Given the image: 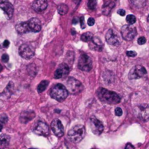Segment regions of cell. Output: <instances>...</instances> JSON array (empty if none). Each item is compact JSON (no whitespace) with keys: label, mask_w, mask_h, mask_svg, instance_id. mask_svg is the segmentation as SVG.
<instances>
[{"label":"cell","mask_w":149,"mask_h":149,"mask_svg":"<svg viewBox=\"0 0 149 149\" xmlns=\"http://www.w3.org/2000/svg\"><path fill=\"white\" fill-rule=\"evenodd\" d=\"M2 128H3V127H2V124H1V123H0V132H1V131H2Z\"/></svg>","instance_id":"40"},{"label":"cell","mask_w":149,"mask_h":149,"mask_svg":"<svg viewBox=\"0 0 149 149\" xmlns=\"http://www.w3.org/2000/svg\"><path fill=\"white\" fill-rule=\"evenodd\" d=\"M34 132L41 136H47L49 134V127L44 121H39L34 127Z\"/></svg>","instance_id":"11"},{"label":"cell","mask_w":149,"mask_h":149,"mask_svg":"<svg viewBox=\"0 0 149 149\" xmlns=\"http://www.w3.org/2000/svg\"><path fill=\"white\" fill-rule=\"evenodd\" d=\"M8 118L5 114H2V115L0 116V122L2 124H5V123L7 121Z\"/></svg>","instance_id":"30"},{"label":"cell","mask_w":149,"mask_h":149,"mask_svg":"<svg viewBox=\"0 0 149 149\" xmlns=\"http://www.w3.org/2000/svg\"><path fill=\"white\" fill-rule=\"evenodd\" d=\"M147 20L149 22V15H148V18H147Z\"/></svg>","instance_id":"42"},{"label":"cell","mask_w":149,"mask_h":149,"mask_svg":"<svg viewBox=\"0 0 149 149\" xmlns=\"http://www.w3.org/2000/svg\"><path fill=\"white\" fill-rule=\"evenodd\" d=\"M67 89L72 94H78L83 90V87L80 81L74 78H69L67 81Z\"/></svg>","instance_id":"5"},{"label":"cell","mask_w":149,"mask_h":149,"mask_svg":"<svg viewBox=\"0 0 149 149\" xmlns=\"http://www.w3.org/2000/svg\"><path fill=\"white\" fill-rule=\"evenodd\" d=\"M90 127L93 133L95 135H100L104 130V126L102 123L95 117H91L90 118Z\"/></svg>","instance_id":"10"},{"label":"cell","mask_w":149,"mask_h":149,"mask_svg":"<svg viewBox=\"0 0 149 149\" xmlns=\"http://www.w3.org/2000/svg\"><path fill=\"white\" fill-rule=\"evenodd\" d=\"M121 33L123 39L127 41H131L136 36L137 30L135 27L129 24V25H124L121 28Z\"/></svg>","instance_id":"7"},{"label":"cell","mask_w":149,"mask_h":149,"mask_svg":"<svg viewBox=\"0 0 149 149\" xmlns=\"http://www.w3.org/2000/svg\"><path fill=\"white\" fill-rule=\"evenodd\" d=\"M57 9H58V13H59L61 16H65V15H66L67 13L69 7H68L67 5H65V4H61V5H59Z\"/></svg>","instance_id":"23"},{"label":"cell","mask_w":149,"mask_h":149,"mask_svg":"<svg viewBox=\"0 0 149 149\" xmlns=\"http://www.w3.org/2000/svg\"><path fill=\"white\" fill-rule=\"evenodd\" d=\"M77 24V19H74L73 20V24Z\"/></svg>","instance_id":"39"},{"label":"cell","mask_w":149,"mask_h":149,"mask_svg":"<svg viewBox=\"0 0 149 149\" xmlns=\"http://www.w3.org/2000/svg\"><path fill=\"white\" fill-rule=\"evenodd\" d=\"M93 38V34L91 32H86L82 34L81 40L85 42H88Z\"/></svg>","instance_id":"25"},{"label":"cell","mask_w":149,"mask_h":149,"mask_svg":"<svg viewBox=\"0 0 149 149\" xmlns=\"http://www.w3.org/2000/svg\"><path fill=\"white\" fill-rule=\"evenodd\" d=\"M51 129L54 135L57 137H61L64 135V127L59 119H54L51 122Z\"/></svg>","instance_id":"13"},{"label":"cell","mask_w":149,"mask_h":149,"mask_svg":"<svg viewBox=\"0 0 149 149\" xmlns=\"http://www.w3.org/2000/svg\"><path fill=\"white\" fill-rule=\"evenodd\" d=\"M86 131L83 125L78 124L71 128L68 132V138L74 143H78L81 141L84 138Z\"/></svg>","instance_id":"2"},{"label":"cell","mask_w":149,"mask_h":149,"mask_svg":"<svg viewBox=\"0 0 149 149\" xmlns=\"http://www.w3.org/2000/svg\"><path fill=\"white\" fill-rule=\"evenodd\" d=\"M147 71L143 66L140 65H137L134 66L130 70L129 73V79H137L146 76Z\"/></svg>","instance_id":"9"},{"label":"cell","mask_w":149,"mask_h":149,"mask_svg":"<svg viewBox=\"0 0 149 149\" xmlns=\"http://www.w3.org/2000/svg\"><path fill=\"white\" fill-rule=\"evenodd\" d=\"M69 71V68L68 65L66 63H61L59 65L55 73H54V77L56 79H61L62 77H65L68 74Z\"/></svg>","instance_id":"15"},{"label":"cell","mask_w":149,"mask_h":149,"mask_svg":"<svg viewBox=\"0 0 149 149\" xmlns=\"http://www.w3.org/2000/svg\"><path fill=\"white\" fill-rule=\"evenodd\" d=\"M78 68L83 71H89L92 68V60L86 54H82L78 60Z\"/></svg>","instance_id":"6"},{"label":"cell","mask_w":149,"mask_h":149,"mask_svg":"<svg viewBox=\"0 0 149 149\" xmlns=\"http://www.w3.org/2000/svg\"><path fill=\"white\" fill-rule=\"evenodd\" d=\"M105 39L109 44L113 45V46H118L120 44L119 37L113 29H110L107 31L105 36Z\"/></svg>","instance_id":"12"},{"label":"cell","mask_w":149,"mask_h":149,"mask_svg":"<svg viewBox=\"0 0 149 149\" xmlns=\"http://www.w3.org/2000/svg\"><path fill=\"white\" fill-rule=\"evenodd\" d=\"M146 42V37H144V36H141V37L139 38L137 40V43L139 44L140 45L144 44Z\"/></svg>","instance_id":"31"},{"label":"cell","mask_w":149,"mask_h":149,"mask_svg":"<svg viewBox=\"0 0 149 149\" xmlns=\"http://www.w3.org/2000/svg\"><path fill=\"white\" fill-rule=\"evenodd\" d=\"M28 22L29 27L30 31H33V32H39L41 30V22L37 18H33L30 19Z\"/></svg>","instance_id":"17"},{"label":"cell","mask_w":149,"mask_h":149,"mask_svg":"<svg viewBox=\"0 0 149 149\" xmlns=\"http://www.w3.org/2000/svg\"><path fill=\"white\" fill-rule=\"evenodd\" d=\"M126 20H127L128 24L132 25V24H134L136 22V18L133 15H128L127 18H126Z\"/></svg>","instance_id":"27"},{"label":"cell","mask_w":149,"mask_h":149,"mask_svg":"<svg viewBox=\"0 0 149 149\" xmlns=\"http://www.w3.org/2000/svg\"><path fill=\"white\" fill-rule=\"evenodd\" d=\"M97 95L102 102L107 104H118L121 101V98L118 94L105 88H99L97 90Z\"/></svg>","instance_id":"1"},{"label":"cell","mask_w":149,"mask_h":149,"mask_svg":"<svg viewBox=\"0 0 149 149\" xmlns=\"http://www.w3.org/2000/svg\"><path fill=\"white\" fill-rule=\"evenodd\" d=\"M117 13H118V14L119 15V16H124L126 15L125 10H124V9H118Z\"/></svg>","instance_id":"36"},{"label":"cell","mask_w":149,"mask_h":149,"mask_svg":"<svg viewBox=\"0 0 149 149\" xmlns=\"http://www.w3.org/2000/svg\"><path fill=\"white\" fill-rule=\"evenodd\" d=\"M127 55L131 57V58H134L137 55V53L135 51H127Z\"/></svg>","instance_id":"33"},{"label":"cell","mask_w":149,"mask_h":149,"mask_svg":"<svg viewBox=\"0 0 149 149\" xmlns=\"http://www.w3.org/2000/svg\"><path fill=\"white\" fill-rule=\"evenodd\" d=\"M16 29L18 31V33L20 34H26V33H28L30 31L28 22H22V23L18 24L16 26Z\"/></svg>","instance_id":"20"},{"label":"cell","mask_w":149,"mask_h":149,"mask_svg":"<svg viewBox=\"0 0 149 149\" xmlns=\"http://www.w3.org/2000/svg\"><path fill=\"white\" fill-rule=\"evenodd\" d=\"M4 1H5V0H0V4L2 3V2H4Z\"/></svg>","instance_id":"41"},{"label":"cell","mask_w":149,"mask_h":149,"mask_svg":"<svg viewBox=\"0 0 149 149\" xmlns=\"http://www.w3.org/2000/svg\"><path fill=\"white\" fill-rule=\"evenodd\" d=\"M115 114H116L117 117H121L123 114V111L121 108L118 107L115 109Z\"/></svg>","instance_id":"29"},{"label":"cell","mask_w":149,"mask_h":149,"mask_svg":"<svg viewBox=\"0 0 149 149\" xmlns=\"http://www.w3.org/2000/svg\"><path fill=\"white\" fill-rule=\"evenodd\" d=\"M96 6H97V0H88V7L90 9L93 10L95 9Z\"/></svg>","instance_id":"28"},{"label":"cell","mask_w":149,"mask_h":149,"mask_svg":"<svg viewBox=\"0 0 149 149\" xmlns=\"http://www.w3.org/2000/svg\"><path fill=\"white\" fill-rule=\"evenodd\" d=\"M135 114L139 119L143 121L149 120V105L141 104L135 108Z\"/></svg>","instance_id":"4"},{"label":"cell","mask_w":149,"mask_h":149,"mask_svg":"<svg viewBox=\"0 0 149 149\" xmlns=\"http://www.w3.org/2000/svg\"><path fill=\"white\" fill-rule=\"evenodd\" d=\"M87 24H88V25L89 26H94V24H95V20H94L93 18H89L88 19V20H87Z\"/></svg>","instance_id":"32"},{"label":"cell","mask_w":149,"mask_h":149,"mask_svg":"<svg viewBox=\"0 0 149 149\" xmlns=\"http://www.w3.org/2000/svg\"><path fill=\"white\" fill-rule=\"evenodd\" d=\"M35 117V113L34 111H24L20 113V121L21 123H27L28 121H30L33 119Z\"/></svg>","instance_id":"19"},{"label":"cell","mask_w":149,"mask_h":149,"mask_svg":"<svg viewBox=\"0 0 149 149\" xmlns=\"http://www.w3.org/2000/svg\"><path fill=\"white\" fill-rule=\"evenodd\" d=\"M88 43H89V47L91 50H94L95 51H102L103 49V44L99 38L93 36L91 40L89 41Z\"/></svg>","instance_id":"18"},{"label":"cell","mask_w":149,"mask_h":149,"mask_svg":"<svg viewBox=\"0 0 149 149\" xmlns=\"http://www.w3.org/2000/svg\"><path fill=\"white\" fill-rule=\"evenodd\" d=\"M2 61H3L4 63L8 62V61H9V56H8L7 54H4L2 56Z\"/></svg>","instance_id":"35"},{"label":"cell","mask_w":149,"mask_h":149,"mask_svg":"<svg viewBox=\"0 0 149 149\" xmlns=\"http://www.w3.org/2000/svg\"><path fill=\"white\" fill-rule=\"evenodd\" d=\"M130 1L132 5L138 9L144 7L146 5V0H130Z\"/></svg>","instance_id":"22"},{"label":"cell","mask_w":149,"mask_h":149,"mask_svg":"<svg viewBox=\"0 0 149 149\" xmlns=\"http://www.w3.org/2000/svg\"><path fill=\"white\" fill-rule=\"evenodd\" d=\"M10 45V42L8 40H5V42H3V46L5 47H8Z\"/></svg>","instance_id":"37"},{"label":"cell","mask_w":149,"mask_h":149,"mask_svg":"<svg viewBox=\"0 0 149 149\" xmlns=\"http://www.w3.org/2000/svg\"><path fill=\"white\" fill-rule=\"evenodd\" d=\"M31 7L37 13H42L47 8L48 2L46 0H35L31 4Z\"/></svg>","instance_id":"14"},{"label":"cell","mask_w":149,"mask_h":149,"mask_svg":"<svg viewBox=\"0 0 149 149\" xmlns=\"http://www.w3.org/2000/svg\"><path fill=\"white\" fill-rule=\"evenodd\" d=\"M125 148H126V149H129V148H135V147H134V146H132V145L131 144V143H128V144H127V146H126Z\"/></svg>","instance_id":"38"},{"label":"cell","mask_w":149,"mask_h":149,"mask_svg":"<svg viewBox=\"0 0 149 149\" xmlns=\"http://www.w3.org/2000/svg\"><path fill=\"white\" fill-rule=\"evenodd\" d=\"M35 54L33 47L29 44H24L19 47V55L26 60L31 59Z\"/></svg>","instance_id":"8"},{"label":"cell","mask_w":149,"mask_h":149,"mask_svg":"<svg viewBox=\"0 0 149 149\" xmlns=\"http://www.w3.org/2000/svg\"><path fill=\"white\" fill-rule=\"evenodd\" d=\"M10 140V137L7 135H0V148L6 147L9 145Z\"/></svg>","instance_id":"21"},{"label":"cell","mask_w":149,"mask_h":149,"mask_svg":"<svg viewBox=\"0 0 149 149\" xmlns=\"http://www.w3.org/2000/svg\"><path fill=\"white\" fill-rule=\"evenodd\" d=\"M80 27H81L82 28H85V27H86V24H85V20H84V17L83 16H82L81 18H80Z\"/></svg>","instance_id":"34"},{"label":"cell","mask_w":149,"mask_h":149,"mask_svg":"<svg viewBox=\"0 0 149 149\" xmlns=\"http://www.w3.org/2000/svg\"><path fill=\"white\" fill-rule=\"evenodd\" d=\"M0 8L5 12L8 18H11L13 15V11H14L13 7L11 4L8 2L7 0H5L4 2L0 4Z\"/></svg>","instance_id":"16"},{"label":"cell","mask_w":149,"mask_h":149,"mask_svg":"<svg viewBox=\"0 0 149 149\" xmlns=\"http://www.w3.org/2000/svg\"><path fill=\"white\" fill-rule=\"evenodd\" d=\"M48 85V82L44 80V81H42L39 84V85L37 86V91L39 92H42L44 91L46 88H47Z\"/></svg>","instance_id":"26"},{"label":"cell","mask_w":149,"mask_h":149,"mask_svg":"<svg viewBox=\"0 0 149 149\" xmlns=\"http://www.w3.org/2000/svg\"><path fill=\"white\" fill-rule=\"evenodd\" d=\"M114 7V3L112 2H109V3L106 4L105 6L103 7V14H105V16H107V15L110 13V12L111 11L112 8Z\"/></svg>","instance_id":"24"},{"label":"cell","mask_w":149,"mask_h":149,"mask_svg":"<svg viewBox=\"0 0 149 149\" xmlns=\"http://www.w3.org/2000/svg\"><path fill=\"white\" fill-rule=\"evenodd\" d=\"M68 95V90L67 87L61 84L54 85L50 90V97L57 101L65 100Z\"/></svg>","instance_id":"3"}]
</instances>
